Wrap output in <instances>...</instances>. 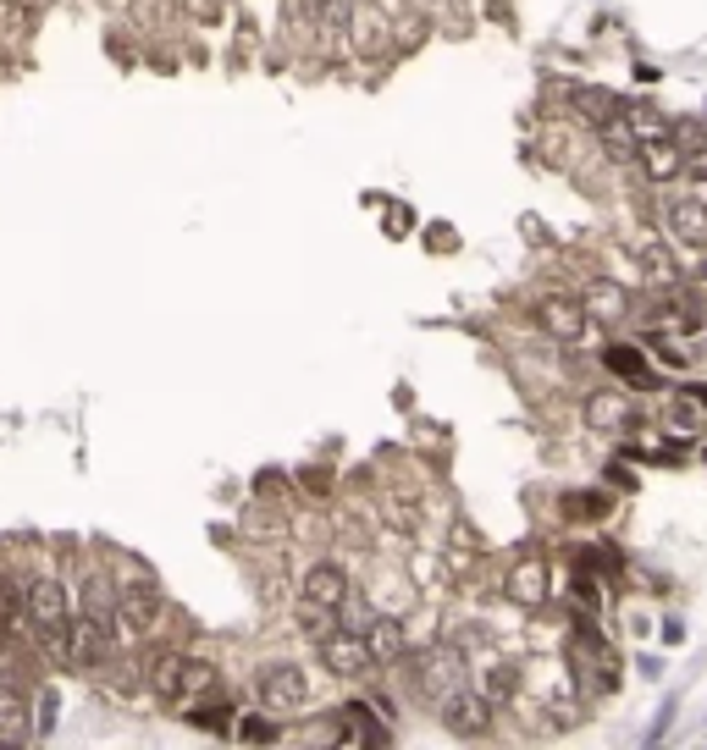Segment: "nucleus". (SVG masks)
Listing matches in <instances>:
<instances>
[{
	"label": "nucleus",
	"instance_id": "nucleus-1",
	"mask_svg": "<svg viewBox=\"0 0 707 750\" xmlns=\"http://www.w3.org/2000/svg\"><path fill=\"white\" fill-rule=\"evenodd\" d=\"M116 579V619H122V641H156L161 635V619H167V596L161 585L145 574V568H122L111 574Z\"/></svg>",
	"mask_w": 707,
	"mask_h": 750
},
{
	"label": "nucleus",
	"instance_id": "nucleus-2",
	"mask_svg": "<svg viewBox=\"0 0 707 750\" xmlns=\"http://www.w3.org/2000/svg\"><path fill=\"white\" fill-rule=\"evenodd\" d=\"M78 624L116 657L122 651V619H116V579H111V568L105 563H83L78 568Z\"/></svg>",
	"mask_w": 707,
	"mask_h": 750
},
{
	"label": "nucleus",
	"instance_id": "nucleus-3",
	"mask_svg": "<svg viewBox=\"0 0 707 750\" xmlns=\"http://www.w3.org/2000/svg\"><path fill=\"white\" fill-rule=\"evenodd\" d=\"M145 684L161 706H189L194 695H205L216 684V662L210 657H194V651H161L150 668H145Z\"/></svg>",
	"mask_w": 707,
	"mask_h": 750
},
{
	"label": "nucleus",
	"instance_id": "nucleus-4",
	"mask_svg": "<svg viewBox=\"0 0 707 750\" xmlns=\"http://www.w3.org/2000/svg\"><path fill=\"white\" fill-rule=\"evenodd\" d=\"M570 668H575V679H581L586 695H614L619 690V657L597 635V624H575V635H570Z\"/></svg>",
	"mask_w": 707,
	"mask_h": 750
},
{
	"label": "nucleus",
	"instance_id": "nucleus-5",
	"mask_svg": "<svg viewBox=\"0 0 707 750\" xmlns=\"http://www.w3.org/2000/svg\"><path fill=\"white\" fill-rule=\"evenodd\" d=\"M531 321L541 326V337H552L563 348L586 343V332H592V315L581 310V298H570V292H541L536 304H531Z\"/></svg>",
	"mask_w": 707,
	"mask_h": 750
},
{
	"label": "nucleus",
	"instance_id": "nucleus-6",
	"mask_svg": "<svg viewBox=\"0 0 707 750\" xmlns=\"http://www.w3.org/2000/svg\"><path fill=\"white\" fill-rule=\"evenodd\" d=\"M254 695H260L276 717H288V712H299V706L310 701V679H305L299 662H265V668L254 673Z\"/></svg>",
	"mask_w": 707,
	"mask_h": 750
},
{
	"label": "nucleus",
	"instance_id": "nucleus-7",
	"mask_svg": "<svg viewBox=\"0 0 707 750\" xmlns=\"http://www.w3.org/2000/svg\"><path fill=\"white\" fill-rule=\"evenodd\" d=\"M316 651H321V662H327L332 679H365V673H376V657H370V646L354 630L332 624L327 635H316Z\"/></svg>",
	"mask_w": 707,
	"mask_h": 750
},
{
	"label": "nucleus",
	"instance_id": "nucleus-8",
	"mask_svg": "<svg viewBox=\"0 0 707 750\" xmlns=\"http://www.w3.org/2000/svg\"><path fill=\"white\" fill-rule=\"evenodd\" d=\"M437 712H443V728H448L454 739H481V734H492V701L476 695V690H465V684H454V690L437 701Z\"/></svg>",
	"mask_w": 707,
	"mask_h": 750
},
{
	"label": "nucleus",
	"instance_id": "nucleus-9",
	"mask_svg": "<svg viewBox=\"0 0 707 750\" xmlns=\"http://www.w3.org/2000/svg\"><path fill=\"white\" fill-rule=\"evenodd\" d=\"M299 596H305V608H316V613H343V602L354 596V585H349V568L343 563H310V574H305V585H299Z\"/></svg>",
	"mask_w": 707,
	"mask_h": 750
},
{
	"label": "nucleus",
	"instance_id": "nucleus-10",
	"mask_svg": "<svg viewBox=\"0 0 707 750\" xmlns=\"http://www.w3.org/2000/svg\"><path fill=\"white\" fill-rule=\"evenodd\" d=\"M343 28H349V50H354V56H381V50H392V28H387V18L370 7V0H349Z\"/></svg>",
	"mask_w": 707,
	"mask_h": 750
},
{
	"label": "nucleus",
	"instance_id": "nucleus-11",
	"mask_svg": "<svg viewBox=\"0 0 707 750\" xmlns=\"http://www.w3.org/2000/svg\"><path fill=\"white\" fill-rule=\"evenodd\" d=\"M581 310L603 326H619V321H636V298L614 281V276H592L586 292H581Z\"/></svg>",
	"mask_w": 707,
	"mask_h": 750
},
{
	"label": "nucleus",
	"instance_id": "nucleus-12",
	"mask_svg": "<svg viewBox=\"0 0 707 750\" xmlns=\"http://www.w3.org/2000/svg\"><path fill=\"white\" fill-rule=\"evenodd\" d=\"M636 161H641V177H647V183H674V177L685 172V149H680L674 127H669V132H652V138H641Z\"/></svg>",
	"mask_w": 707,
	"mask_h": 750
},
{
	"label": "nucleus",
	"instance_id": "nucleus-13",
	"mask_svg": "<svg viewBox=\"0 0 707 750\" xmlns=\"http://www.w3.org/2000/svg\"><path fill=\"white\" fill-rule=\"evenodd\" d=\"M503 596H509L514 608H531V613H536V608L547 602V596H552V574H547V563H541V557L514 563L509 579H503Z\"/></svg>",
	"mask_w": 707,
	"mask_h": 750
},
{
	"label": "nucleus",
	"instance_id": "nucleus-14",
	"mask_svg": "<svg viewBox=\"0 0 707 750\" xmlns=\"http://www.w3.org/2000/svg\"><path fill=\"white\" fill-rule=\"evenodd\" d=\"M332 739H343V745H387L392 734H387V723H376V712L365 701H349V706L332 712Z\"/></svg>",
	"mask_w": 707,
	"mask_h": 750
},
{
	"label": "nucleus",
	"instance_id": "nucleus-15",
	"mask_svg": "<svg viewBox=\"0 0 707 750\" xmlns=\"http://www.w3.org/2000/svg\"><path fill=\"white\" fill-rule=\"evenodd\" d=\"M603 370L608 376H619L625 386H658V376H652V365H647V348L641 343H608L603 348Z\"/></svg>",
	"mask_w": 707,
	"mask_h": 750
},
{
	"label": "nucleus",
	"instance_id": "nucleus-16",
	"mask_svg": "<svg viewBox=\"0 0 707 750\" xmlns=\"http://www.w3.org/2000/svg\"><path fill=\"white\" fill-rule=\"evenodd\" d=\"M581 414H586V425H592V430H608V436H619V430H630V425H636V403H630L625 392H592Z\"/></svg>",
	"mask_w": 707,
	"mask_h": 750
},
{
	"label": "nucleus",
	"instance_id": "nucleus-17",
	"mask_svg": "<svg viewBox=\"0 0 707 750\" xmlns=\"http://www.w3.org/2000/svg\"><path fill=\"white\" fill-rule=\"evenodd\" d=\"M663 227H669L674 243H685V249H707V205H696V199H674V205L663 210Z\"/></svg>",
	"mask_w": 707,
	"mask_h": 750
},
{
	"label": "nucleus",
	"instance_id": "nucleus-18",
	"mask_svg": "<svg viewBox=\"0 0 707 750\" xmlns=\"http://www.w3.org/2000/svg\"><path fill=\"white\" fill-rule=\"evenodd\" d=\"M23 568H12L7 563V552H0V630H12V635H23L28 630V608H23Z\"/></svg>",
	"mask_w": 707,
	"mask_h": 750
},
{
	"label": "nucleus",
	"instance_id": "nucleus-19",
	"mask_svg": "<svg viewBox=\"0 0 707 750\" xmlns=\"http://www.w3.org/2000/svg\"><path fill=\"white\" fill-rule=\"evenodd\" d=\"M232 712H238V706H232V695H221L216 684L183 706V717H189L194 728H210V734H232Z\"/></svg>",
	"mask_w": 707,
	"mask_h": 750
},
{
	"label": "nucleus",
	"instance_id": "nucleus-20",
	"mask_svg": "<svg viewBox=\"0 0 707 750\" xmlns=\"http://www.w3.org/2000/svg\"><path fill=\"white\" fill-rule=\"evenodd\" d=\"M597 143H603V155L608 161H636V149H641V138H636V127H630V116L619 111V116H608V122H597Z\"/></svg>",
	"mask_w": 707,
	"mask_h": 750
},
{
	"label": "nucleus",
	"instance_id": "nucleus-21",
	"mask_svg": "<svg viewBox=\"0 0 707 750\" xmlns=\"http://www.w3.org/2000/svg\"><path fill=\"white\" fill-rule=\"evenodd\" d=\"M514 690H520V668H514V662H503V657H487V662L476 668V695H487L492 706H498V701H509Z\"/></svg>",
	"mask_w": 707,
	"mask_h": 750
},
{
	"label": "nucleus",
	"instance_id": "nucleus-22",
	"mask_svg": "<svg viewBox=\"0 0 707 750\" xmlns=\"http://www.w3.org/2000/svg\"><path fill=\"white\" fill-rule=\"evenodd\" d=\"M641 348H647V354H658L669 370H691V365H696V359H691V343H680V337H674V332H663V326H652V332L641 337Z\"/></svg>",
	"mask_w": 707,
	"mask_h": 750
},
{
	"label": "nucleus",
	"instance_id": "nucleus-23",
	"mask_svg": "<svg viewBox=\"0 0 707 750\" xmlns=\"http://www.w3.org/2000/svg\"><path fill=\"white\" fill-rule=\"evenodd\" d=\"M570 105H575L586 122H608V116H619V100H614L608 89H570Z\"/></svg>",
	"mask_w": 707,
	"mask_h": 750
},
{
	"label": "nucleus",
	"instance_id": "nucleus-24",
	"mask_svg": "<svg viewBox=\"0 0 707 750\" xmlns=\"http://www.w3.org/2000/svg\"><path fill=\"white\" fill-rule=\"evenodd\" d=\"M558 508H563V519H586V524H597V519H608L614 497H603V492H597V497H563Z\"/></svg>",
	"mask_w": 707,
	"mask_h": 750
},
{
	"label": "nucleus",
	"instance_id": "nucleus-25",
	"mask_svg": "<svg viewBox=\"0 0 707 750\" xmlns=\"http://www.w3.org/2000/svg\"><path fill=\"white\" fill-rule=\"evenodd\" d=\"M23 739H28V712L18 701H7L0 706V745H23Z\"/></svg>",
	"mask_w": 707,
	"mask_h": 750
},
{
	"label": "nucleus",
	"instance_id": "nucleus-26",
	"mask_svg": "<svg viewBox=\"0 0 707 750\" xmlns=\"http://www.w3.org/2000/svg\"><path fill=\"white\" fill-rule=\"evenodd\" d=\"M232 728H238L249 745H276V739H282V728H276V723H265V717H243V723H232Z\"/></svg>",
	"mask_w": 707,
	"mask_h": 750
},
{
	"label": "nucleus",
	"instance_id": "nucleus-27",
	"mask_svg": "<svg viewBox=\"0 0 707 750\" xmlns=\"http://www.w3.org/2000/svg\"><path fill=\"white\" fill-rule=\"evenodd\" d=\"M12 657H18V635L0 630V668H12Z\"/></svg>",
	"mask_w": 707,
	"mask_h": 750
},
{
	"label": "nucleus",
	"instance_id": "nucleus-28",
	"mask_svg": "<svg viewBox=\"0 0 707 750\" xmlns=\"http://www.w3.org/2000/svg\"><path fill=\"white\" fill-rule=\"evenodd\" d=\"M50 728H56V695L39 701V734H50Z\"/></svg>",
	"mask_w": 707,
	"mask_h": 750
},
{
	"label": "nucleus",
	"instance_id": "nucleus-29",
	"mask_svg": "<svg viewBox=\"0 0 707 750\" xmlns=\"http://www.w3.org/2000/svg\"><path fill=\"white\" fill-rule=\"evenodd\" d=\"M608 481H614V486H619V492H630V486H636V475H630V470H625V464H608Z\"/></svg>",
	"mask_w": 707,
	"mask_h": 750
},
{
	"label": "nucleus",
	"instance_id": "nucleus-30",
	"mask_svg": "<svg viewBox=\"0 0 707 750\" xmlns=\"http://www.w3.org/2000/svg\"><path fill=\"white\" fill-rule=\"evenodd\" d=\"M663 641H669V646H680V641H685V624H680V619H669V624H663Z\"/></svg>",
	"mask_w": 707,
	"mask_h": 750
}]
</instances>
